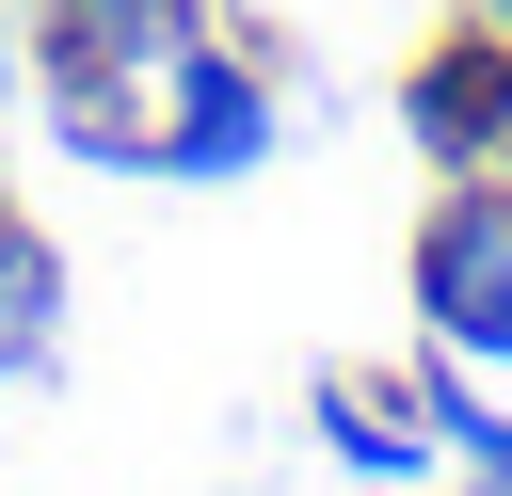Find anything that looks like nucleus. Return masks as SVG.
Wrapping results in <instances>:
<instances>
[{
  "label": "nucleus",
  "instance_id": "nucleus-1",
  "mask_svg": "<svg viewBox=\"0 0 512 496\" xmlns=\"http://www.w3.org/2000/svg\"><path fill=\"white\" fill-rule=\"evenodd\" d=\"M240 0H32V96L80 160L144 176V128L176 112V80L224 48Z\"/></svg>",
  "mask_w": 512,
  "mask_h": 496
},
{
  "label": "nucleus",
  "instance_id": "nucleus-2",
  "mask_svg": "<svg viewBox=\"0 0 512 496\" xmlns=\"http://www.w3.org/2000/svg\"><path fill=\"white\" fill-rule=\"evenodd\" d=\"M416 336L464 368H512V160L432 176L416 208Z\"/></svg>",
  "mask_w": 512,
  "mask_h": 496
},
{
  "label": "nucleus",
  "instance_id": "nucleus-3",
  "mask_svg": "<svg viewBox=\"0 0 512 496\" xmlns=\"http://www.w3.org/2000/svg\"><path fill=\"white\" fill-rule=\"evenodd\" d=\"M400 144L432 160V176H480V160H512V32L464 0L416 64H400Z\"/></svg>",
  "mask_w": 512,
  "mask_h": 496
},
{
  "label": "nucleus",
  "instance_id": "nucleus-4",
  "mask_svg": "<svg viewBox=\"0 0 512 496\" xmlns=\"http://www.w3.org/2000/svg\"><path fill=\"white\" fill-rule=\"evenodd\" d=\"M272 128H288V96H272V64H256V32L224 16V48L176 80V112L144 128V176H176V192H224V176H256L272 160Z\"/></svg>",
  "mask_w": 512,
  "mask_h": 496
},
{
  "label": "nucleus",
  "instance_id": "nucleus-5",
  "mask_svg": "<svg viewBox=\"0 0 512 496\" xmlns=\"http://www.w3.org/2000/svg\"><path fill=\"white\" fill-rule=\"evenodd\" d=\"M304 432H320V448H336V464H352L368 496H384V480H432V464H448V448H432V400H416V368H400V384H368V368H320Z\"/></svg>",
  "mask_w": 512,
  "mask_h": 496
},
{
  "label": "nucleus",
  "instance_id": "nucleus-6",
  "mask_svg": "<svg viewBox=\"0 0 512 496\" xmlns=\"http://www.w3.org/2000/svg\"><path fill=\"white\" fill-rule=\"evenodd\" d=\"M48 352H64V256L0 208V384H32Z\"/></svg>",
  "mask_w": 512,
  "mask_h": 496
},
{
  "label": "nucleus",
  "instance_id": "nucleus-7",
  "mask_svg": "<svg viewBox=\"0 0 512 496\" xmlns=\"http://www.w3.org/2000/svg\"><path fill=\"white\" fill-rule=\"evenodd\" d=\"M416 400H432V448H448L464 480H512V416L480 400V368H464V352H432V368H416Z\"/></svg>",
  "mask_w": 512,
  "mask_h": 496
},
{
  "label": "nucleus",
  "instance_id": "nucleus-8",
  "mask_svg": "<svg viewBox=\"0 0 512 496\" xmlns=\"http://www.w3.org/2000/svg\"><path fill=\"white\" fill-rule=\"evenodd\" d=\"M480 16H496V32H512V0H480Z\"/></svg>",
  "mask_w": 512,
  "mask_h": 496
},
{
  "label": "nucleus",
  "instance_id": "nucleus-9",
  "mask_svg": "<svg viewBox=\"0 0 512 496\" xmlns=\"http://www.w3.org/2000/svg\"><path fill=\"white\" fill-rule=\"evenodd\" d=\"M384 496H416V480H384Z\"/></svg>",
  "mask_w": 512,
  "mask_h": 496
}]
</instances>
